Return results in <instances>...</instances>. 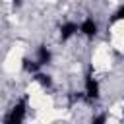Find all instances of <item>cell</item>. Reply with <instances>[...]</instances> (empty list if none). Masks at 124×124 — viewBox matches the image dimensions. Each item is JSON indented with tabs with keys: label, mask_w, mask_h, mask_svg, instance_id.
Returning a JSON list of instances; mask_svg holds the SVG:
<instances>
[{
	"label": "cell",
	"mask_w": 124,
	"mask_h": 124,
	"mask_svg": "<svg viewBox=\"0 0 124 124\" xmlns=\"http://www.w3.org/2000/svg\"><path fill=\"white\" fill-rule=\"evenodd\" d=\"M76 35H79V23L78 21H64L60 25V39L62 41H70Z\"/></svg>",
	"instance_id": "cell-7"
},
{
	"label": "cell",
	"mask_w": 124,
	"mask_h": 124,
	"mask_svg": "<svg viewBox=\"0 0 124 124\" xmlns=\"http://www.w3.org/2000/svg\"><path fill=\"white\" fill-rule=\"evenodd\" d=\"M110 19H118V21H124V4H120L116 10H114V14H112V17Z\"/></svg>",
	"instance_id": "cell-9"
},
{
	"label": "cell",
	"mask_w": 124,
	"mask_h": 124,
	"mask_svg": "<svg viewBox=\"0 0 124 124\" xmlns=\"http://www.w3.org/2000/svg\"><path fill=\"white\" fill-rule=\"evenodd\" d=\"M25 112H27V103L19 101L17 105H14V108H10V112L4 116L6 124H16V122H23L25 120Z\"/></svg>",
	"instance_id": "cell-4"
},
{
	"label": "cell",
	"mask_w": 124,
	"mask_h": 124,
	"mask_svg": "<svg viewBox=\"0 0 124 124\" xmlns=\"http://www.w3.org/2000/svg\"><path fill=\"white\" fill-rule=\"evenodd\" d=\"M83 93L89 101H97L101 97V83L97 78H93L91 74L85 78V87H83Z\"/></svg>",
	"instance_id": "cell-5"
},
{
	"label": "cell",
	"mask_w": 124,
	"mask_h": 124,
	"mask_svg": "<svg viewBox=\"0 0 124 124\" xmlns=\"http://www.w3.org/2000/svg\"><path fill=\"white\" fill-rule=\"evenodd\" d=\"M25 66V56H23V50L21 48H12L6 56V62H4V68L14 72V70H19Z\"/></svg>",
	"instance_id": "cell-3"
},
{
	"label": "cell",
	"mask_w": 124,
	"mask_h": 124,
	"mask_svg": "<svg viewBox=\"0 0 124 124\" xmlns=\"http://www.w3.org/2000/svg\"><path fill=\"white\" fill-rule=\"evenodd\" d=\"M91 64L95 70H105L110 66V48H107L105 45L97 46L93 50V56H91Z\"/></svg>",
	"instance_id": "cell-1"
},
{
	"label": "cell",
	"mask_w": 124,
	"mask_h": 124,
	"mask_svg": "<svg viewBox=\"0 0 124 124\" xmlns=\"http://www.w3.org/2000/svg\"><path fill=\"white\" fill-rule=\"evenodd\" d=\"M122 118H124V108H122Z\"/></svg>",
	"instance_id": "cell-11"
},
{
	"label": "cell",
	"mask_w": 124,
	"mask_h": 124,
	"mask_svg": "<svg viewBox=\"0 0 124 124\" xmlns=\"http://www.w3.org/2000/svg\"><path fill=\"white\" fill-rule=\"evenodd\" d=\"M4 4H10V2H16V0H2Z\"/></svg>",
	"instance_id": "cell-10"
},
{
	"label": "cell",
	"mask_w": 124,
	"mask_h": 124,
	"mask_svg": "<svg viewBox=\"0 0 124 124\" xmlns=\"http://www.w3.org/2000/svg\"><path fill=\"white\" fill-rule=\"evenodd\" d=\"M97 31H99V25H97V21H95L93 17H83V19L79 21V35H81V37L93 39V37L97 35Z\"/></svg>",
	"instance_id": "cell-6"
},
{
	"label": "cell",
	"mask_w": 124,
	"mask_h": 124,
	"mask_svg": "<svg viewBox=\"0 0 124 124\" xmlns=\"http://www.w3.org/2000/svg\"><path fill=\"white\" fill-rule=\"evenodd\" d=\"M110 45L118 50H124V21L110 19Z\"/></svg>",
	"instance_id": "cell-2"
},
{
	"label": "cell",
	"mask_w": 124,
	"mask_h": 124,
	"mask_svg": "<svg viewBox=\"0 0 124 124\" xmlns=\"http://www.w3.org/2000/svg\"><path fill=\"white\" fill-rule=\"evenodd\" d=\"M33 62H37V64H48L50 62V50L46 48V46H41L39 50H37V54H35V60Z\"/></svg>",
	"instance_id": "cell-8"
}]
</instances>
